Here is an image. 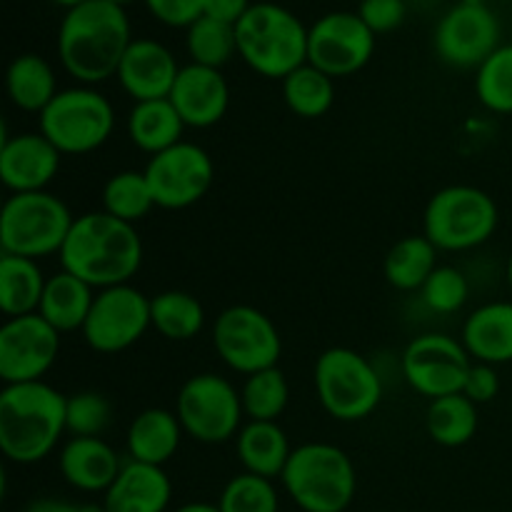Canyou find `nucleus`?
I'll return each mask as SVG.
<instances>
[{
  "instance_id": "4c0bfd02",
  "label": "nucleus",
  "mask_w": 512,
  "mask_h": 512,
  "mask_svg": "<svg viewBox=\"0 0 512 512\" xmlns=\"http://www.w3.org/2000/svg\"><path fill=\"white\" fill-rule=\"evenodd\" d=\"M215 505L220 512H280V495L273 480L240 473L225 483Z\"/></svg>"
},
{
  "instance_id": "6e6552de",
  "label": "nucleus",
  "mask_w": 512,
  "mask_h": 512,
  "mask_svg": "<svg viewBox=\"0 0 512 512\" xmlns=\"http://www.w3.org/2000/svg\"><path fill=\"white\" fill-rule=\"evenodd\" d=\"M318 403L340 423H360L383 403V378L378 368L353 348H328L313 368Z\"/></svg>"
},
{
  "instance_id": "b1692460",
  "label": "nucleus",
  "mask_w": 512,
  "mask_h": 512,
  "mask_svg": "<svg viewBox=\"0 0 512 512\" xmlns=\"http://www.w3.org/2000/svg\"><path fill=\"white\" fill-rule=\"evenodd\" d=\"M185 430L180 425L175 410L148 408L135 415L128 425L125 435V448H128V460L145 465H158L163 468L168 460L175 458L180 450Z\"/></svg>"
},
{
  "instance_id": "4468645a",
  "label": "nucleus",
  "mask_w": 512,
  "mask_h": 512,
  "mask_svg": "<svg viewBox=\"0 0 512 512\" xmlns=\"http://www.w3.org/2000/svg\"><path fill=\"white\" fill-rule=\"evenodd\" d=\"M150 328V298L128 283L95 293L93 308L80 333L95 353L115 355L133 348Z\"/></svg>"
},
{
  "instance_id": "7ed1b4c3",
  "label": "nucleus",
  "mask_w": 512,
  "mask_h": 512,
  "mask_svg": "<svg viewBox=\"0 0 512 512\" xmlns=\"http://www.w3.org/2000/svg\"><path fill=\"white\" fill-rule=\"evenodd\" d=\"M68 395L53 385L18 383L0 390V453L15 465H35L58 448L68 433Z\"/></svg>"
},
{
  "instance_id": "423d86ee",
  "label": "nucleus",
  "mask_w": 512,
  "mask_h": 512,
  "mask_svg": "<svg viewBox=\"0 0 512 512\" xmlns=\"http://www.w3.org/2000/svg\"><path fill=\"white\" fill-rule=\"evenodd\" d=\"M500 225L498 203L475 185H448L428 200L423 235L440 253H468L495 235Z\"/></svg>"
},
{
  "instance_id": "c9c22d12",
  "label": "nucleus",
  "mask_w": 512,
  "mask_h": 512,
  "mask_svg": "<svg viewBox=\"0 0 512 512\" xmlns=\"http://www.w3.org/2000/svg\"><path fill=\"white\" fill-rule=\"evenodd\" d=\"M240 400H243V413L248 420L278 423V418L290 403L288 378L280 368H268L248 375L243 388H240Z\"/></svg>"
},
{
  "instance_id": "f3484780",
  "label": "nucleus",
  "mask_w": 512,
  "mask_h": 512,
  "mask_svg": "<svg viewBox=\"0 0 512 512\" xmlns=\"http://www.w3.org/2000/svg\"><path fill=\"white\" fill-rule=\"evenodd\" d=\"M60 335L40 313L5 320L0 328L3 385L43 380L60 355Z\"/></svg>"
},
{
  "instance_id": "e433bc0d",
  "label": "nucleus",
  "mask_w": 512,
  "mask_h": 512,
  "mask_svg": "<svg viewBox=\"0 0 512 512\" xmlns=\"http://www.w3.org/2000/svg\"><path fill=\"white\" fill-rule=\"evenodd\" d=\"M475 95L495 115H512V43H503L478 70Z\"/></svg>"
},
{
  "instance_id": "a878e982",
  "label": "nucleus",
  "mask_w": 512,
  "mask_h": 512,
  "mask_svg": "<svg viewBox=\"0 0 512 512\" xmlns=\"http://www.w3.org/2000/svg\"><path fill=\"white\" fill-rule=\"evenodd\" d=\"M93 300L95 288H90L85 280L75 278L73 273L60 268L58 273L48 275L38 313L58 333H73V330H83L90 308H93Z\"/></svg>"
},
{
  "instance_id": "393cba45",
  "label": "nucleus",
  "mask_w": 512,
  "mask_h": 512,
  "mask_svg": "<svg viewBox=\"0 0 512 512\" xmlns=\"http://www.w3.org/2000/svg\"><path fill=\"white\" fill-rule=\"evenodd\" d=\"M235 453L243 465V473L275 480L283 475L293 448H290L288 433L280 428V423L248 420L235 438Z\"/></svg>"
},
{
  "instance_id": "79ce46f5",
  "label": "nucleus",
  "mask_w": 512,
  "mask_h": 512,
  "mask_svg": "<svg viewBox=\"0 0 512 512\" xmlns=\"http://www.w3.org/2000/svg\"><path fill=\"white\" fill-rule=\"evenodd\" d=\"M148 13L168 28H185L203 18L205 0H143Z\"/></svg>"
},
{
  "instance_id": "2eb2a0df",
  "label": "nucleus",
  "mask_w": 512,
  "mask_h": 512,
  "mask_svg": "<svg viewBox=\"0 0 512 512\" xmlns=\"http://www.w3.org/2000/svg\"><path fill=\"white\" fill-rule=\"evenodd\" d=\"M155 208L185 210L208 195L215 178L213 158L198 143L180 140L173 148L153 155L145 165Z\"/></svg>"
},
{
  "instance_id": "2f4dec72",
  "label": "nucleus",
  "mask_w": 512,
  "mask_h": 512,
  "mask_svg": "<svg viewBox=\"0 0 512 512\" xmlns=\"http://www.w3.org/2000/svg\"><path fill=\"white\" fill-rule=\"evenodd\" d=\"M150 320L165 340H193L205 328V308L185 290H163L150 298Z\"/></svg>"
},
{
  "instance_id": "5701e85b",
  "label": "nucleus",
  "mask_w": 512,
  "mask_h": 512,
  "mask_svg": "<svg viewBox=\"0 0 512 512\" xmlns=\"http://www.w3.org/2000/svg\"><path fill=\"white\" fill-rule=\"evenodd\" d=\"M460 343L475 363H512V300H490L465 318Z\"/></svg>"
},
{
  "instance_id": "09e8293b",
  "label": "nucleus",
  "mask_w": 512,
  "mask_h": 512,
  "mask_svg": "<svg viewBox=\"0 0 512 512\" xmlns=\"http://www.w3.org/2000/svg\"><path fill=\"white\" fill-rule=\"evenodd\" d=\"M75 512H108L103 503H80L75 505Z\"/></svg>"
},
{
  "instance_id": "39448f33",
  "label": "nucleus",
  "mask_w": 512,
  "mask_h": 512,
  "mask_svg": "<svg viewBox=\"0 0 512 512\" xmlns=\"http://www.w3.org/2000/svg\"><path fill=\"white\" fill-rule=\"evenodd\" d=\"M280 483L303 512H345L358 493L353 460L333 443H303L293 448Z\"/></svg>"
},
{
  "instance_id": "cd10ccee",
  "label": "nucleus",
  "mask_w": 512,
  "mask_h": 512,
  "mask_svg": "<svg viewBox=\"0 0 512 512\" xmlns=\"http://www.w3.org/2000/svg\"><path fill=\"white\" fill-rule=\"evenodd\" d=\"M185 128L188 125L183 123L170 98L135 103L133 110L128 113L130 143L143 150V153H148L150 158L178 145L183 140Z\"/></svg>"
},
{
  "instance_id": "f8f14e48",
  "label": "nucleus",
  "mask_w": 512,
  "mask_h": 512,
  "mask_svg": "<svg viewBox=\"0 0 512 512\" xmlns=\"http://www.w3.org/2000/svg\"><path fill=\"white\" fill-rule=\"evenodd\" d=\"M473 358L458 338L445 333L415 335L400 355V370L410 388L430 400L463 393Z\"/></svg>"
},
{
  "instance_id": "c03bdc74",
  "label": "nucleus",
  "mask_w": 512,
  "mask_h": 512,
  "mask_svg": "<svg viewBox=\"0 0 512 512\" xmlns=\"http://www.w3.org/2000/svg\"><path fill=\"white\" fill-rule=\"evenodd\" d=\"M250 8H253L250 0H205L203 15L220 20V23L238 25Z\"/></svg>"
},
{
  "instance_id": "ddd939ff",
  "label": "nucleus",
  "mask_w": 512,
  "mask_h": 512,
  "mask_svg": "<svg viewBox=\"0 0 512 512\" xmlns=\"http://www.w3.org/2000/svg\"><path fill=\"white\" fill-rule=\"evenodd\" d=\"M500 20L483 0H460L433 30L435 55L458 70H478L500 48Z\"/></svg>"
},
{
  "instance_id": "9d476101",
  "label": "nucleus",
  "mask_w": 512,
  "mask_h": 512,
  "mask_svg": "<svg viewBox=\"0 0 512 512\" xmlns=\"http://www.w3.org/2000/svg\"><path fill=\"white\" fill-rule=\"evenodd\" d=\"M175 415L185 435L203 445L235 440L245 418L240 390L218 373H198L185 380L175 398Z\"/></svg>"
},
{
  "instance_id": "de8ad7c7",
  "label": "nucleus",
  "mask_w": 512,
  "mask_h": 512,
  "mask_svg": "<svg viewBox=\"0 0 512 512\" xmlns=\"http://www.w3.org/2000/svg\"><path fill=\"white\" fill-rule=\"evenodd\" d=\"M50 3H53V5H58V8H63L65 13H68V10L78 8V5L88 3V0H50Z\"/></svg>"
},
{
  "instance_id": "49530a36",
  "label": "nucleus",
  "mask_w": 512,
  "mask_h": 512,
  "mask_svg": "<svg viewBox=\"0 0 512 512\" xmlns=\"http://www.w3.org/2000/svg\"><path fill=\"white\" fill-rule=\"evenodd\" d=\"M173 512H220V508L213 503H185Z\"/></svg>"
},
{
  "instance_id": "ea45409f",
  "label": "nucleus",
  "mask_w": 512,
  "mask_h": 512,
  "mask_svg": "<svg viewBox=\"0 0 512 512\" xmlns=\"http://www.w3.org/2000/svg\"><path fill=\"white\" fill-rule=\"evenodd\" d=\"M420 298L433 313L453 315L468 303L470 283L463 270L455 265H438L428 283L420 288Z\"/></svg>"
},
{
  "instance_id": "c756f323",
  "label": "nucleus",
  "mask_w": 512,
  "mask_h": 512,
  "mask_svg": "<svg viewBox=\"0 0 512 512\" xmlns=\"http://www.w3.org/2000/svg\"><path fill=\"white\" fill-rule=\"evenodd\" d=\"M438 253L440 250L425 235H405L385 255V280L403 293L420 290L438 268Z\"/></svg>"
},
{
  "instance_id": "c85d7f7f",
  "label": "nucleus",
  "mask_w": 512,
  "mask_h": 512,
  "mask_svg": "<svg viewBox=\"0 0 512 512\" xmlns=\"http://www.w3.org/2000/svg\"><path fill=\"white\" fill-rule=\"evenodd\" d=\"M48 275L38 260L5 255L0 258V310L5 320L38 313Z\"/></svg>"
},
{
  "instance_id": "bb28decb",
  "label": "nucleus",
  "mask_w": 512,
  "mask_h": 512,
  "mask_svg": "<svg viewBox=\"0 0 512 512\" xmlns=\"http://www.w3.org/2000/svg\"><path fill=\"white\" fill-rule=\"evenodd\" d=\"M5 90L15 108L38 115L60 93L53 65L38 53H23L10 60L5 70Z\"/></svg>"
},
{
  "instance_id": "1a4fd4ad",
  "label": "nucleus",
  "mask_w": 512,
  "mask_h": 512,
  "mask_svg": "<svg viewBox=\"0 0 512 512\" xmlns=\"http://www.w3.org/2000/svg\"><path fill=\"white\" fill-rule=\"evenodd\" d=\"M115 130V108L93 85L63 88L40 113V133L63 155L103 148Z\"/></svg>"
},
{
  "instance_id": "7c9ffc66",
  "label": "nucleus",
  "mask_w": 512,
  "mask_h": 512,
  "mask_svg": "<svg viewBox=\"0 0 512 512\" xmlns=\"http://www.w3.org/2000/svg\"><path fill=\"white\" fill-rule=\"evenodd\" d=\"M480 428L478 405L463 393L430 400L425 413V430L440 448H463Z\"/></svg>"
},
{
  "instance_id": "37998d69",
  "label": "nucleus",
  "mask_w": 512,
  "mask_h": 512,
  "mask_svg": "<svg viewBox=\"0 0 512 512\" xmlns=\"http://www.w3.org/2000/svg\"><path fill=\"white\" fill-rule=\"evenodd\" d=\"M500 393V375L495 365H485V363H475L470 365L468 378H465L463 385V395L468 400H473L475 405H488L498 398Z\"/></svg>"
},
{
  "instance_id": "412c9836",
  "label": "nucleus",
  "mask_w": 512,
  "mask_h": 512,
  "mask_svg": "<svg viewBox=\"0 0 512 512\" xmlns=\"http://www.w3.org/2000/svg\"><path fill=\"white\" fill-rule=\"evenodd\" d=\"M173 483L165 468L125 460L118 478L103 493L108 512H168Z\"/></svg>"
},
{
  "instance_id": "72a5a7b5",
  "label": "nucleus",
  "mask_w": 512,
  "mask_h": 512,
  "mask_svg": "<svg viewBox=\"0 0 512 512\" xmlns=\"http://www.w3.org/2000/svg\"><path fill=\"white\" fill-rule=\"evenodd\" d=\"M103 210L123 223H140L155 208L153 190L143 170H120L103 185Z\"/></svg>"
},
{
  "instance_id": "a211bd4d",
  "label": "nucleus",
  "mask_w": 512,
  "mask_h": 512,
  "mask_svg": "<svg viewBox=\"0 0 512 512\" xmlns=\"http://www.w3.org/2000/svg\"><path fill=\"white\" fill-rule=\"evenodd\" d=\"M63 153L43 133L3 135L0 180L13 193H40L55 180Z\"/></svg>"
},
{
  "instance_id": "6ab92c4d",
  "label": "nucleus",
  "mask_w": 512,
  "mask_h": 512,
  "mask_svg": "<svg viewBox=\"0 0 512 512\" xmlns=\"http://www.w3.org/2000/svg\"><path fill=\"white\" fill-rule=\"evenodd\" d=\"M180 68L173 50L153 38H135L118 68V83L135 103L170 98Z\"/></svg>"
},
{
  "instance_id": "f704fd0d",
  "label": "nucleus",
  "mask_w": 512,
  "mask_h": 512,
  "mask_svg": "<svg viewBox=\"0 0 512 512\" xmlns=\"http://www.w3.org/2000/svg\"><path fill=\"white\" fill-rule=\"evenodd\" d=\"M185 48H188L190 63L223 70V65H228L238 55L235 25L203 15L185 30Z\"/></svg>"
},
{
  "instance_id": "58836bf2",
  "label": "nucleus",
  "mask_w": 512,
  "mask_h": 512,
  "mask_svg": "<svg viewBox=\"0 0 512 512\" xmlns=\"http://www.w3.org/2000/svg\"><path fill=\"white\" fill-rule=\"evenodd\" d=\"M113 420V408L105 395L95 390L68 395L65 405V423L73 438H100Z\"/></svg>"
},
{
  "instance_id": "473e14b6",
  "label": "nucleus",
  "mask_w": 512,
  "mask_h": 512,
  "mask_svg": "<svg viewBox=\"0 0 512 512\" xmlns=\"http://www.w3.org/2000/svg\"><path fill=\"white\" fill-rule=\"evenodd\" d=\"M283 83V100L290 113L298 118L313 120L328 113L335 103V80L318 70L315 65L305 63L288 75Z\"/></svg>"
},
{
  "instance_id": "0eeeda50",
  "label": "nucleus",
  "mask_w": 512,
  "mask_h": 512,
  "mask_svg": "<svg viewBox=\"0 0 512 512\" xmlns=\"http://www.w3.org/2000/svg\"><path fill=\"white\" fill-rule=\"evenodd\" d=\"M75 218L63 198L40 193H13L0 210V248L5 255L43 260L60 255Z\"/></svg>"
},
{
  "instance_id": "a19ab883",
  "label": "nucleus",
  "mask_w": 512,
  "mask_h": 512,
  "mask_svg": "<svg viewBox=\"0 0 512 512\" xmlns=\"http://www.w3.org/2000/svg\"><path fill=\"white\" fill-rule=\"evenodd\" d=\"M355 13L375 35H388L405 23L408 5L405 0H360Z\"/></svg>"
},
{
  "instance_id": "dca6fc26",
  "label": "nucleus",
  "mask_w": 512,
  "mask_h": 512,
  "mask_svg": "<svg viewBox=\"0 0 512 512\" xmlns=\"http://www.w3.org/2000/svg\"><path fill=\"white\" fill-rule=\"evenodd\" d=\"M375 40L378 35L360 20L358 13H325L308 28V63L333 80L348 78L370 63Z\"/></svg>"
},
{
  "instance_id": "3c124183",
  "label": "nucleus",
  "mask_w": 512,
  "mask_h": 512,
  "mask_svg": "<svg viewBox=\"0 0 512 512\" xmlns=\"http://www.w3.org/2000/svg\"><path fill=\"white\" fill-rule=\"evenodd\" d=\"M110 3H115V5H123V8H125V5H128V3H135V0H110Z\"/></svg>"
},
{
  "instance_id": "9b49d317",
  "label": "nucleus",
  "mask_w": 512,
  "mask_h": 512,
  "mask_svg": "<svg viewBox=\"0 0 512 512\" xmlns=\"http://www.w3.org/2000/svg\"><path fill=\"white\" fill-rule=\"evenodd\" d=\"M213 348L230 370L253 375L278 368L283 338L273 318L253 305H230L213 323Z\"/></svg>"
},
{
  "instance_id": "f257e3e1",
  "label": "nucleus",
  "mask_w": 512,
  "mask_h": 512,
  "mask_svg": "<svg viewBox=\"0 0 512 512\" xmlns=\"http://www.w3.org/2000/svg\"><path fill=\"white\" fill-rule=\"evenodd\" d=\"M128 13L110 0H88L68 10L58 28V58L80 85L115 78L120 60L133 43Z\"/></svg>"
},
{
  "instance_id": "8fccbe9b",
  "label": "nucleus",
  "mask_w": 512,
  "mask_h": 512,
  "mask_svg": "<svg viewBox=\"0 0 512 512\" xmlns=\"http://www.w3.org/2000/svg\"><path fill=\"white\" fill-rule=\"evenodd\" d=\"M505 278H508V285H510V290H512V255L508 258V268H505Z\"/></svg>"
},
{
  "instance_id": "a18cd8bd",
  "label": "nucleus",
  "mask_w": 512,
  "mask_h": 512,
  "mask_svg": "<svg viewBox=\"0 0 512 512\" xmlns=\"http://www.w3.org/2000/svg\"><path fill=\"white\" fill-rule=\"evenodd\" d=\"M25 512H75V503L60 498H38L25 508Z\"/></svg>"
},
{
  "instance_id": "f03ea898",
  "label": "nucleus",
  "mask_w": 512,
  "mask_h": 512,
  "mask_svg": "<svg viewBox=\"0 0 512 512\" xmlns=\"http://www.w3.org/2000/svg\"><path fill=\"white\" fill-rule=\"evenodd\" d=\"M143 265V240L135 225L113 218L105 210L75 218L60 250V268L103 290L128 285Z\"/></svg>"
},
{
  "instance_id": "aec40b11",
  "label": "nucleus",
  "mask_w": 512,
  "mask_h": 512,
  "mask_svg": "<svg viewBox=\"0 0 512 512\" xmlns=\"http://www.w3.org/2000/svg\"><path fill=\"white\" fill-rule=\"evenodd\" d=\"M170 103L188 128H213L230 108V85L223 70L188 63L175 78Z\"/></svg>"
},
{
  "instance_id": "20e7f679",
  "label": "nucleus",
  "mask_w": 512,
  "mask_h": 512,
  "mask_svg": "<svg viewBox=\"0 0 512 512\" xmlns=\"http://www.w3.org/2000/svg\"><path fill=\"white\" fill-rule=\"evenodd\" d=\"M238 55L253 73L285 80L308 63V25L280 3H253L235 25Z\"/></svg>"
},
{
  "instance_id": "4be33fe9",
  "label": "nucleus",
  "mask_w": 512,
  "mask_h": 512,
  "mask_svg": "<svg viewBox=\"0 0 512 512\" xmlns=\"http://www.w3.org/2000/svg\"><path fill=\"white\" fill-rule=\"evenodd\" d=\"M58 468L65 483L80 493H105L118 478L123 460L103 438H70L60 448Z\"/></svg>"
}]
</instances>
